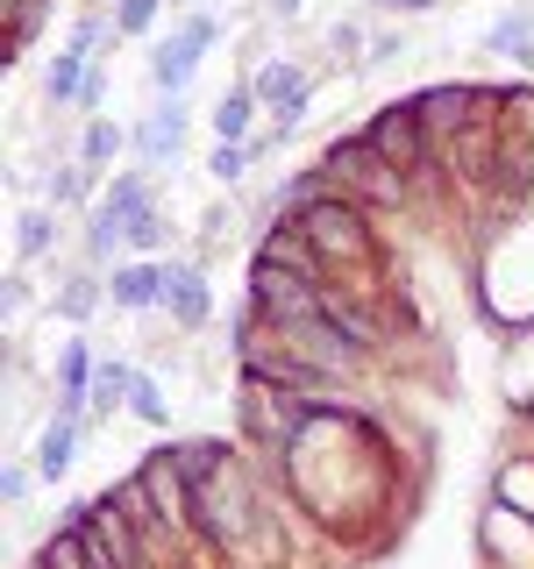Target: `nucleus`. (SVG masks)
<instances>
[{
  "instance_id": "nucleus-1",
  "label": "nucleus",
  "mask_w": 534,
  "mask_h": 569,
  "mask_svg": "<svg viewBox=\"0 0 534 569\" xmlns=\"http://www.w3.org/2000/svg\"><path fill=\"white\" fill-rule=\"evenodd\" d=\"M320 178H328V192H343L356 207H406V192H414V178L399 164H385L364 136L328 142V150H320Z\"/></svg>"
},
{
  "instance_id": "nucleus-2",
  "label": "nucleus",
  "mask_w": 534,
  "mask_h": 569,
  "mask_svg": "<svg viewBox=\"0 0 534 569\" xmlns=\"http://www.w3.org/2000/svg\"><path fill=\"white\" fill-rule=\"evenodd\" d=\"M236 413H243V435L257 456H293V441L314 427L307 391H285V385H264V378H243Z\"/></svg>"
},
{
  "instance_id": "nucleus-3",
  "label": "nucleus",
  "mask_w": 534,
  "mask_h": 569,
  "mask_svg": "<svg viewBox=\"0 0 534 569\" xmlns=\"http://www.w3.org/2000/svg\"><path fill=\"white\" fill-rule=\"evenodd\" d=\"M364 142H370V150L385 157V164H399L406 178H414V186H421V178L442 164V150L427 142L421 114H414V100H399V107H378V114L364 121Z\"/></svg>"
},
{
  "instance_id": "nucleus-4",
  "label": "nucleus",
  "mask_w": 534,
  "mask_h": 569,
  "mask_svg": "<svg viewBox=\"0 0 534 569\" xmlns=\"http://www.w3.org/2000/svg\"><path fill=\"white\" fill-rule=\"evenodd\" d=\"M249 307L271 320V328H293V320H320V313H328V299H320V284L299 278V271L249 263Z\"/></svg>"
},
{
  "instance_id": "nucleus-5",
  "label": "nucleus",
  "mask_w": 534,
  "mask_h": 569,
  "mask_svg": "<svg viewBox=\"0 0 534 569\" xmlns=\"http://www.w3.org/2000/svg\"><path fill=\"white\" fill-rule=\"evenodd\" d=\"M414 114H421V129H427V142H449V136H463L471 121H485V114H498V93L492 86H427V93H414Z\"/></svg>"
},
{
  "instance_id": "nucleus-6",
  "label": "nucleus",
  "mask_w": 534,
  "mask_h": 569,
  "mask_svg": "<svg viewBox=\"0 0 534 569\" xmlns=\"http://www.w3.org/2000/svg\"><path fill=\"white\" fill-rule=\"evenodd\" d=\"M207 43H214V14H192L186 29L171 36V43H157V58H150V79H157V93L178 100L186 93V79H192V64L207 58Z\"/></svg>"
},
{
  "instance_id": "nucleus-7",
  "label": "nucleus",
  "mask_w": 534,
  "mask_h": 569,
  "mask_svg": "<svg viewBox=\"0 0 534 569\" xmlns=\"http://www.w3.org/2000/svg\"><path fill=\"white\" fill-rule=\"evenodd\" d=\"M249 263H278V271H299V278H314V284H328V257H320V249L299 236V221L293 213H278L271 221V236L257 242V257Z\"/></svg>"
},
{
  "instance_id": "nucleus-8",
  "label": "nucleus",
  "mask_w": 534,
  "mask_h": 569,
  "mask_svg": "<svg viewBox=\"0 0 534 569\" xmlns=\"http://www.w3.org/2000/svg\"><path fill=\"white\" fill-rule=\"evenodd\" d=\"M249 93H257V107H271L285 129H299V114H307V93H314V86H307V71H299V64H278V58H271L257 79H249Z\"/></svg>"
},
{
  "instance_id": "nucleus-9",
  "label": "nucleus",
  "mask_w": 534,
  "mask_h": 569,
  "mask_svg": "<svg viewBox=\"0 0 534 569\" xmlns=\"http://www.w3.org/2000/svg\"><path fill=\"white\" fill-rule=\"evenodd\" d=\"M107 299L129 307V313L165 307V299H171V263H129V271H115V278H107Z\"/></svg>"
},
{
  "instance_id": "nucleus-10",
  "label": "nucleus",
  "mask_w": 534,
  "mask_h": 569,
  "mask_svg": "<svg viewBox=\"0 0 534 569\" xmlns=\"http://www.w3.org/2000/svg\"><path fill=\"white\" fill-rule=\"evenodd\" d=\"M165 307H171L178 328H200V320L214 313V284H207L200 263H171V299Z\"/></svg>"
},
{
  "instance_id": "nucleus-11",
  "label": "nucleus",
  "mask_w": 534,
  "mask_h": 569,
  "mask_svg": "<svg viewBox=\"0 0 534 569\" xmlns=\"http://www.w3.org/2000/svg\"><path fill=\"white\" fill-rule=\"evenodd\" d=\"M136 150L150 157V164H171V157L186 150V107H178V100H165V107H157V114L136 129Z\"/></svg>"
},
{
  "instance_id": "nucleus-12",
  "label": "nucleus",
  "mask_w": 534,
  "mask_h": 569,
  "mask_svg": "<svg viewBox=\"0 0 534 569\" xmlns=\"http://www.w3.org/2000/svg\"><path fill=\"white\" fill-rule=\"evenodd\" d=\"M93 64H100V58H86L79 43H65L58 58H50V71H43V100H50V107H71V100L86 93V79H93Z\"/></svg>"
},
{
  "instance_id": "nucleus-13",
  "label": "nucleus",
  "mask_w": 534,
  "mask_h": 569,
  "mask_svg": "<svg viewBox=\"0 0 534 569\" xmlns=\"http://www.w3.org/2000/svg\"><path fill=\"white\" fill-rule=\"evenodd\" d=\"M171 462H178V470H186V485L200 491V485H214V477H221V470H236V449L207 435V441H178V449H171Z\"/></svg>"
},
{
  "instance_id": "nucleus-14",
  "label": "nucleus",
  "mask_w": 534,
  "mask_h": 569,
  "mask_svg": "<svg viewBox=\"0 0 534 569\" xmlns=\"http://www.w3.org/2000/svg\"><path fill=\"white\" fill-rule=\"evenodd\" d=\"M71 449H79V420L71 413H50V427L36 435V477H65V462H71Z\"/></svg>"
},
{
  "instance_id": "nucleus-15",
  "label": "nucleus",
  "mask_w": 534,
  "mask_h": 569,
  "mask_svg": "<svg viewBox=\"0 0 534 569\" xmlns=\"http://www.w3.org/2000/svg\"><path fill=\"white\" fill-rule=\"evenodd\" d=\"M492 50H498V58H521V64H534V14H527V8L498 14V22H492Z\"/></svg>"
},
{
  "instance_id": "nucleus-16",
  "label": "nucleus",
  "mask_w": 534,
  "mask_h": 569,
  "mask_svg": "<svg viewBox=\"0 0 534 569\" xmlns=\"http://www.w3.org/2000/svg\"><path fill=\"white\" fill-rule=\"evenodd\" d=\"M0 14H8V50H29L43 14H50V0H0Z\"/></svg>"
},
{
  "instance_id": "nucleus-17",
  "label": "nucleus",
  "mask_w": 534,
  "mask_h": 569,
  "mask_svg": "<svg viewBox=\"0 0 534 569\" xmlns=\"http://www.w3.org/2000/svg\"><path fill=\"white\" fill-rule=\"evenodd\" d=\"M129 242V221H121V213H107V207H93V221H86V257H115V249Z\"/></svg>"
},
{
  "instance_id": "nucleus-18",
  "label": "nucleus",
  "mask_w": 534,
  "mask_h": 569,
  "mask_svg": "<svg viewBox=\"0 0 534 569\" xmlns=\"http://www.w3.org/2000/svg\"><path fill=\"white\" fill-rule=\"evenodd\" d=\"M129 391H136V370H129V363H100V370H93V413H115Z\"/></svg>"
},
{
  "instance_id": "nucleus-19",
  "label": "nucleus",
  "mask_w": 534,
  "mask_h": 569,
  "mask_svg": "<svg viewBox=\"0 0 534 569\" xmlns=\"http://www.w3.org/2000/svg\"><path fill=\"white\" fill-rule=\"evenodd\" d=\"M249 121H257V93L243 86V93H228V100H221V114H214V136H221V142H243V136H249Z\"/></svg>"
},
{
  "instance_id": "nucleus-20",
  "label": "nucleus",
  "mask_w": 534,
  "mask_h": 569,
  "mask_svg": "<svg viewBox=\"0 0 534 569\" xmlns=\"http://www.w3.org/2000/svg\"><path fill=\"white\" fill-rule=\"evenodd\" d=\"M100 207L129 221V213H142V207H150V178H142V171H121L115 186H107V200H100Z\"/></svg>"
},
{
  "instance_id": "nucleus-21",
  "label": "nucleus",
  "mask_w": 534,
  "mask_h": 569,
  "mask_svg": "<svg viewBox=\"0 0 534 569\" xmlns=\"http://www.w3.org/2000/svg\"><path fill=\"white\" fill-rule=\"evenodd\" d=\"M115 150H121V129H115V121H86V136H79V157H86V164L100 171Z\"/></svg>"
},
{
  "instance_id": "nucleus-22",
  "label": "nucleus",
  "mask_w": 534,
  "mask_h": 569,
  "mask_svg": "<svg viewBox=\"0 0 534 569\" xmlns=\"http://www.w3.org/2000/svg\"><path fill=\"white\" fill-rule=\"evenodd\" d=\"M50 236H58V228H50V213H14V249H22V257H36V249H50Z\"/></svg>"
},
{
  "instance_id": "nucleus-23",
  "label": "nucleus",
  "mask_w": 534,
  "mask_h": 569,
  "mask_svg": "<svg viewBox=\"0 0 534 569\" xmlns=\"http://www.w3.org/2000/svg\"><path fill=\"white\" fill-rule=\"evenodd\" d=\"M157 236H165V213H157V200L129 213V249H157Z\"/></svg>"
},
{
  "instance_id": "nucleus-24",
  "label": "nucleus",
  "mask_w": 534,
  "mask_h": 569,
  "mask_svg": "<svg viewBox=\"0 0 534 569\" xmlns=\"http://www.w3.org/2000/svg\"><path fill=\"white\" fill-rule=\"evenodd\" d=\"M157 8H165V0H121V8H115V29H121V36L150 29V22H157Z\"/></svg>"
},
{
  "instance_id": "nucleus-25",
  "label": "nucleus",
  "mask_w": 534,
  "mask_h": 569,
  "mask_svg": "<svg viewBox=\"0 0 534 569\" xmlns=\"http://www.w3.org/2000/svg\"><path fill=\"white\" fill-rule=\"evenodd\" d=\"M129 413H136V420H150V427H157V420H165V391H157L150 378H136V391H129Z\"/></svg>"
},
{
  "instance_id": "nucleus-26",
  "label": "nucleus",
  "mask_w": 534,
  "mask_h": 569,
  "mask_svg": "<svg viewBox=\"0 0 534 569\" xmlns=\"http://www.w3.org/2000/svg\"><path fill=\"white\" fill-rule=\"evenodd\" d=\"M243 164H249V142H221V150H214V178H243Z\"/></svg>"
},
{
  "instance_id": "nucleus-27",
  "label": "nucleus",
  "mask_w": 534,
  "mask_h": 569,
  "mask_svg": "<svg viewBox=\"0 0 534 569\" xmlns=\"http://www.w3.org/2000/svg\"><path fill=\"white\" fill-rule=\"evenodd\" d=\"M71 43H79L86 58H93V50L107 43V22H100V14H79V22H71Z\"/></svg>"
},
{
  "instance_id": "nucleus-28",
  "label": "nucleus",
  "mask_w": 534,
  "mask_h": 569,
  "mask_svg": "<svg viewBox=\"0 0 534 569\" xmlns=\"http://www.w3.org/2000/svg\"><path fill=\"white\" fill-rule=\"evenodd\" d=\"M58 307H65L71 320H86V313H93V284H86V278H71V292L58 299Z\"/></svg>"
},
{
  "instance_id": "nucleus-29",
  "label": "nucleus",
  "mask_w": 534,
  "mask_h": 569,
  "mask_svg": "<svg viewBox=\"0 0 534 569\" xmlns=\"http://www.w3.org/2000/svg\"><path fill=\"white\" fill-rule=\"evenodd\" d=\"M50 192H58V200H79V192H86V164H65L58 178H50Z\"/></svg>"
},
{
  "instance_id": "nucleus-30",
  "label": "nucleus",
  "mask_w": 534,
  "mask_h": 569,
  "mask_svg": "<svg viewBox=\"0 0 534 569\" xmlns=\"http://www.w3.org/2000/svg\"><path fill=\"white\" fill-rule=\"evenodd\" d=\"M378 8H399V14H421V8H435V0H378Z\"/></svg>"
},
{
  "instance_id": "nucleus-31",
  "label": "nucleus",
  "mask_w": 534,
  "mask_h": 569,
  "mask_svg": "<svg viewBox=\"0 0 534 569\" xmlns=\"http://www.w3.org/2000/svg\"><path fill=\"white\" fill-rule=\"evenodd\" d=\"M271 8H278V14H293V8H299V0H271Z\"/></svg>"
},
{
  "instance_id": "nucleus-32",
  "label": "nucleus",
  "mask_w": 534,
  "mask_h": 569,
  "mask_svg": "<svg viewBox=\"0 0 534 569\" xmlns=\"http://www.w3.org/2000/svg\"><path fill=\"white\" fill-rule=\"evenodd\" d=\"M115 8H121V0H115Z\"/></svg>"
}]
</instances>
